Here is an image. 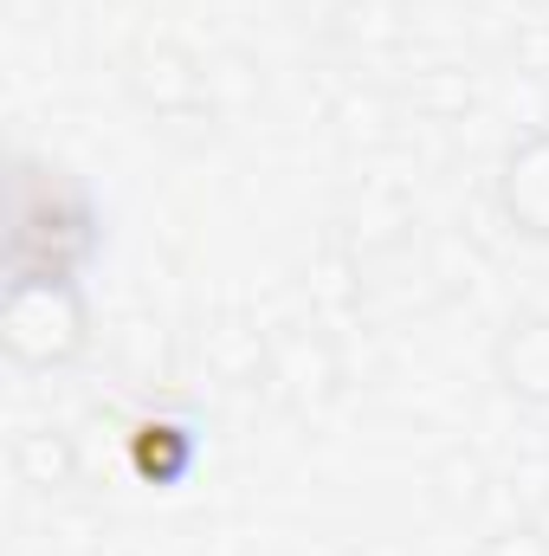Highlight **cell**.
<instances>
[{
	"label": "cell",
	"instance_id": "5",
	"mask_svg": "<svg viewBox=\"0 0 549 556\" xmlns=\"http://www.w3.org/2000/svg\"><path fill=\"white\" fill-rule=\"evenodd\" d=\"M130 85H137V98L149 111H194L201 98H207V72H201V59L194 52H181L175 39H149L137 59H130Z\"/></svg>",
	"mask_w": 549,
	"mask_h": 556
},
{
	"label": "cell",
	"instance_id": "9",
	"mask_svg": "<svg viewBox=\"0 0 549 556\" xmlns=\"http://www.w3.org/2000/svg\"><path fill=\"white\" fill-rule=\"evenodd\" d=\"M485 485H491V472H485V459H478L472 446H446V453H439V466H433V492H439V505H446L452 518L478 511Z\"/></svg>",
	"mask_w": 549,
	"mask_h": 556
},
{
	"label": "cell",
	"instance_id": "2",
	"mask_svg": "<svg viewBox=\"0 0 549 556\" xmlns=\"http://www.w3.org/2000/svg\"><path fill=\"white\" fill-rule=\"evenodd\" d=\"M98 343L91 304L78 278H7L0 298V356L20 376H52L85 363Z\"/></svg>",
	"mask_w": 549,
	"mask_h": 556
},
{
	"label": "cell",
	"instance_id": "4",
	"mask_svg": "<svg viewBox=\"0 0 549 556\" xmlns=\"http://www.w3.org/2000/svg\"><path fill=\"white\" fill-rule=\"evenodd\" d=\"M498 214L518 240L549 247V130H531L498 162Z\"/></svg>",
	"mask_w": 549,
	"mask_h": 556
},
{
	"label": "cell",
	"instance_id": "10",
	"mask_svg": "<svg viewBox=\"0 0 549 556\" xmlns=\"http://www.w3.org/2000/svg\"><path fill=\"white\" fill-rule=\"evenodd\" d=\"M472 556H549V531L524 518V525H505V531H491V538H485Z\"/></svg>",
	"mask_w": 549,
	"mask_h": 556
},
{
	"label": "cell",
	"instance_id": "8",
	"mask_svg": "<svg viewBox=\"0 0 549 556\" xmlns=\"http://www.w3.org/2000/svg\"><path fill=\"white\" fill-rule=\"evenodd\" d=\"M13 472H20V485H33V492H65V485H78L85 459H78V440H72V433H59V427H26V433L13 440Z\"/></svg>",
	"mask_w": 549,
	"mask_h": 556
},
{
	"label": "cell",
	"instance_id": "1",
	"mask_svg": "<svg viewBox=\"0 0 549 556\" xmlns=\"http://www.w3.org/2000/svg\"><path fill=\"white\" fill-rule=\"evenodd\" d=\"M98 253V207L91 194L52 168L20 155L13 168V233H7V278H78Z\"/></svg>",
	"mask_w": 549,
	"mask_h": 556
},
{
	"label": "cell",
	"instance_id": "3",
	"mask_svg": "<svg viewBox=\"0 0 549 556\" xmlns=\"http://www.w3.org/2000/svg\"><path fill=\"white\" fill-rule=\"evenodd\" d=\"M491 382L531 408L549 415V311H511L505 330L491 337Z\"/></svg>",
	"mask_w": 549,
	"mask_h": 556
},
{
	"label": "cell",
	"instance_id": "6",
	"mask_svg": "<svg viewBox=\"0 0 549 556\" xmlns=\"http://www.w3.org/2000/svg\"><path fill=\"white\" fill-rule=\"evenodd\" d=\"M266 382H278L297 408H323V402L336 395V356H330L323 337L284 330V337H272V369H266Z\"/></svg>",
	"mask_w": 549,
	"mask_h": 556
},
{
	"label": "cell",
	"instance_id": "7",
	"mask_svg": "<svg viewBox=\"0 0 549 556\" xmlns=\"http://www.w3.org/2000/svg\"><path fill=\"white\" fill-rule=\"evenodd\" d=\"M194 433H188V420H137L130 427V466H137L142 485H181L188 472H194Z\"/></svg>",
	"mask_w": 549,
	"mask_h": 556
}]
</instances>
